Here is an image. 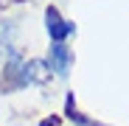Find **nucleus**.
<instances>
[{
    "instance_id": "1",
    "label": "nucleus",
    "mask_w": 129,
    "mask_h": 126,
    "mask_svg": "<svg viewBox=\"0 0 129 126\" xmlns=\"http://www.w3.org/2000/svg\"><path fill=\"white\" fill-rule=\"evenodd\" d=\"M45 23H48V34H51L53 42H64V36H70V34L76 31V25L68 23V20H62L59 11H56L53 6L45 9Z\"/></svg>"
},
{
    "instance_id": "2",
    "label": "nucleus",
    "mask_w": 129,
    "mask_h": 126,
    "mask_svg": "<svg viewBox=\"0 0 129 126\" xmlns=\"http://www.w3.org/2000/svg\"><path fill=\"white\" fill-rule=\"evenodd\" d=\"M70 62H73V53H70V48L64 45V42H53V48H51V67L56 70V76H68V70H70Z\"/></svg>"
},
{
    "instance_id": "3",
    "label": "nucleus",
    "mask_w": 129,
    "mask_h": 126,
    "mask_svg": "<svg viewBox=\"0 0 129 126\" xmlns=\"http://www.w3.org/2000/svg\"><path fill=\"white\" fill-rule=\"evenodd\" d=\"M51 78V70L42 59H31L23 65V84H45Z\"/></svg>"
},
{
    "instance_id": "4",
    "label": "nucleus",
    "mask_w": 129,
    "mask_h": 126,
    "mask_svg": "<svg viewBox=\"0 0 129 126\" xmlns=\"http://www.w3.org/2000/svg\"><path fill=\"white\" fill-rule=\"evenodd\" d=\"M64 115H68V118H70V120H73L76 126H98L95 120H87V118H84V115H81V112L76 109V101H73V93L68 95V101H64Z\"/></svg>"
},
{
    "instance_id": "5",
    "label": "nucleus",
    "mask_w": 129,
    "mask_h": 126,
    "mask_svg": "<svg viewBox=\"0 0 129 126\" xmlns=\"http://www.w3.org/2000/svg\"><path fill=\"white\" fill-rule=\"evenodd\" d=\"M39 126H59V118H45V120H39Z\"/></svg>"
}]
</instances>
